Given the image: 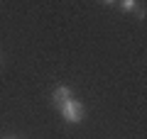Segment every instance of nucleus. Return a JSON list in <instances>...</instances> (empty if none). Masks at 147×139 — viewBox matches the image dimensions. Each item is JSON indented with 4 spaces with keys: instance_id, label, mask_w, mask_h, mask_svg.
Listing matches in <instances>:
<instances>
[{
    "instance_id": "7ed1b4c3",
    "label": "nucleus",
    "mask_w": 147,
    "mask_h": 139,
    "mask_svg": "<svg viewBox=\"0 0 147 139\" xmlns=\"http://www.w3.org/2000/svg\"><path fill=\"white\" fill-rule=\"evenodd\" d=\"M120 10L132 12V10H137V3H132V0H125V3H120Z\"/></svg>"
},
{
    "instance_id": "f257e3e1",
    "label": "nucleus",
    "mask_w": 147,
    "mask_h": 139,
    "mask_svg": "<svg viewBox=\"0 0 147 139\" xmlns=\"http://www.w3.org/2000/svg\"><path fill=\"white\" fill-rule=\"evenodd\" d=\"M59 112H61V117L66 120V122H71V124H79L81 120L86 117L84 103H81V100H76V98H69L66 103H61V105H59Z\"/></svg>"
},
{
    "instance_id": "f03ea898",
    "label": "nucleus",
    "mask_w": 147,
    "mask_h": 139,
    "mask_svg": "<svg viewBox=\"0 0 147 139\" xmlns=\"http://www.w3.org/2000/svg\"><path fill=\"white\" fill-rule=\"evenodd\" d=\"M69 98H74V95H71V88H69V86H57V88H54L52 100H54V105H57V108H59L61 103H66Z\"/></svg>"
},
{
    "instance_id": "20e7f679",
    "label": "nucleus",
    "mask_w": 147,
    "mask_h": 139,
    "mask_svg": "<svg viewBox=\"0 0 147 139\" xmlns=\"http://www.w3.org/2000/svg\"><path fill=\"white\" fill-rule=\"evenodd\" d=\"M7 139H15V137H7Z\"/></svg>"
}]
</instances>
